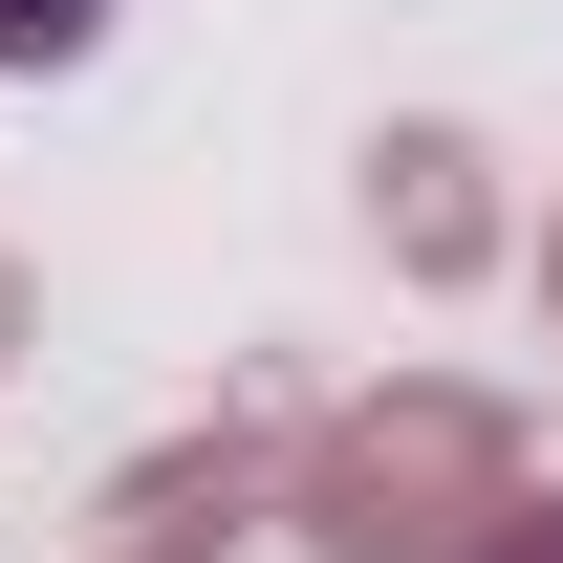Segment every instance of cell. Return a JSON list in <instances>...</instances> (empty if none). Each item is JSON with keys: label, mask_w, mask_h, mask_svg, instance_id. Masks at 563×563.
I'll use <instances>...</instances> for the list:
<instances>
[{"label": "cell", "mask_w": 563, "mask_h": 563, "mask_svg": "<svg viewBox=\"0 0 563 563\" xmlns=\"http://www.w3.org/2000/svg\"><path fill=\"white\" fill-rule=\"evenodd\" d=\"M477 563H563V520H498V542H477Z\"/></svg>", "instance_id": "2"}, {"label": "cell", "mask_w": 563, "mask_h": 563, "mask_svg": "<svg viewBox=\"0 0 563 563\" xmlns=\"http://www.w3.org/2000/svg\"><path fill=\"white\" fill-rule=\"evenodd\" d=\"M109 44V0H0V66H87Z\"/></svg>", "instance_id": "1"}]
</instances>
